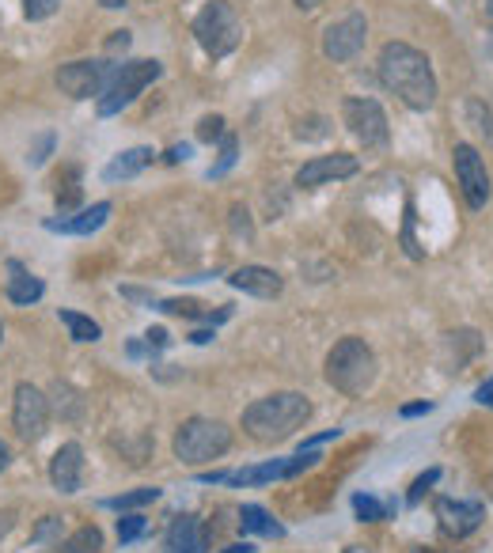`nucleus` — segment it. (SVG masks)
<instances>
[{
  "label": "nucleus",
  "mask_w": 493,
  "mask_h": 553,
  "mask_svg": "<svg viewBox=\"0 0 493 553\" xmlns=\"http://www.w3.org/2000/svg\"><path fill=\"white\" fill-rule=\"evenodd\" d=\"M380 84L399 95L410 110H429L437 103V76L429 57L410 42H387L380 50Z\"/></svg>",
  "instance_id": "f257e3e1"
},
{
  "label": "nucleus",
  "mask_w": 493,
  "mask_h": 553,
  "mask_svg": "<svg viewBox=\"0 0 493 553\" xmlns=\"http://www.w3.org/2000/svg\"><path fill=\"white\" fill-rule=\"evenodd\" d=\"M311 402L300 391H277L243 410V432L258 444H281L308 425Z\"/></svg>",
  "instance_id": "f03ea898"
},
{
  "label": "nucleus",
  "mask_w": 493,
  "mask_h": 553,
  "mask_svg": "<svg viewBox=\"0 0 493 553\" xmlns=\"http://www.w3.org/2000/svg\"><path fill=\"white\" fill-rule=\"evenodd\" d=\"M376 375V353L365 345V338H342L327 353V383L349 398H361L376 383Z\"/></svg>",
  "instance_id": "7ed1b4c3"
},
{
  "label": "nucleus",
  "mask_w": 493,
  "mask_h": 553,
  "mask_svg": "<svg viewBox=\"0 0 493 553\" xmlns=\"http://www.w3.org/2000/svg\"><path fill=\"white\" fill-rule=\"evenodd\" d=\"M175 459L186 466H205L220 459V455H228V447H232V429L217 421V417H190L179 425L175 432Z\"/></svg>",
  "instance_id": "20e7f679"
},
{
  "label": "nucleus",
  "mask_w": 493,
  "mask_h": 553,
  "mask_svg": "<svg viewBox=\"0 0 493 553\" xmlns=\"http://www.w3.org/2000/svg\"><path fill=\"white\" fill-rule=\"evenodd\" d=\"M194 38L209 57H228L243 42V19L228 0H205L194 16Z\"/></svg>",
  "instance_id": "39448f33"
},
{
  "label": "nucleus",
  "mask_w": 493,
  "mask_h": 553,
  "mask_svg": "<svg viewBox=\"0 0 493 553\" xmlns=\"http://www.w3.org/2000/svg\"><path fill=\"white\" fill-rule=\"evenodd\" d=\"M160 72H164V65H160V61H148V57L145 61H122V65L114 69V76H110V84L103 88V95L95 99V110H99L103 118L126 110L148 84L160 80Z\"/></svg>",
  "instance_id": "423d86ee"
},
{
  "label": "nucleus",
  "mask_w": 493,
  "mask_h": 553,
  "mask_svg": "<svg viewBox=\"0 0 493 553\" xmlns=\"http://www.w3.org/2000/svg\"><path fill=\"white\" fill-rule=\"evenodd\" d=\"M118 65H110L103 57H88V61H69L57 69V88L65 91L69 99H99L103 88L110 84Z\"/></svg>",
  "instance_id": "0eeeda50"
},
{
  "label": "nucleus",
  "mask_w": 493,
  "mask_h": 553,
  "mask_svg": "<svg viewBox=\"0 0 493 553\" xmlns=\"http://www.w3.org/2000/svg\"><path fill=\"white\" fill-rule=\"evenodd\" d=\"M46 425H50V398L38 391L35 383H19L16 398H12V429H16V436L35 444L46 436Z\"/></svg>",
  "instance_id": "6e6552de"
},
{
  "label": "nucleus",
  "mask_w": 493,
  "mask_h": 553,
  "mask_svg": "<svg viewBox=\"0 0 493 553\" xmlns=\"http://www.w3.org/2000/svg\"><path fill=\"white\" fill-rule=\"evenodd\" d=\"M342 118H346L349 133L365 148H384L391 141V129H387V114L376 99H346L342 107Z\"/></svg>",
  "instance_id": "1a4fd4ad"
},
{
  "label": "nucleus",
  "mask_w": 493,
  "mask_h": 553,
  "mask_svg": "<svg viewBox=\"0 0 493 553\" xmlns=\"http://www.w3.org/2000/svg\"><path fill=\"white\" fill-rule=\"evenodd\" d=\"M452 167H456V182L467 205L471 209H482L490 201V171H486V160L478 156V148L471 144H456L452 148Z\"/></svg>",
  "instance_id": "9d476101"
},
{
  "label": "nucleus",
  "mask_w": 493,
  "mask_h": 553,
  "mask_svg": "<svg viewBox=\"0 0 493 553\" xmlns=\"http://www.w3.org/2000/svg\"><path fill=\"white\" fill-rule=\"evenodd\" d=\"M365 38H368V23L361 12H349L346 19L330 23L327 35H323V54L330 61H353V57L365 50Z\"/></svg>",
  "instance_id": "9b49d317"
},
{
  "label": "nucleus",
  "mask_w": 493,
  "mask_h": 553,
  "mask_svg": "<svg viewBox=\"0 0 493 553\" xmlns=\"http://www.w3.org/2000/svg\"><path fill=\"white\" fill-rule=\"evenodd\" d=\"M437 519H440V531H444V535L467 538L471 531L482 527V519H486V504H482V500L440 497L437 500Z\"/></svg>",
  "instance_id": "f8f14e48"
},
{
  "label": "nucleus",
  "mask_w": 493,
  "mask_h": 553,
  "mask_svg": "<svg viewBox=\"0 0 493 553\" xmlns=\"http://www.w3.org/2000/svg\"><path fill=\"white\" fill-rule=\"evenodd\" d=\"M357 156H349V152H334V156H315L308 160L300 171H296V186H304V190H315V186H327V182H338V179H349V175H357Z\"/></svg>",
  "instance_id": "ddd939ff"
},
{
  "label": "nucleus",
  "mask_w": 493,
  "mask_h": 553,
  "mask_svg": "<svg viewBox=\"0 0 493 553\" xmlns=\"http://www.w3.org/2000/svg\"><path fill=\"white\" fill-rule=\"evenodd\" d=\"M277 478H293V459H270V463L243 466V470H213V474H201V482L209 485H266Z\"/></svg>",
  "instance_id": "4468645a"
},
{
  "label": "nucleus",
  "mask_w": 493,
  "mask_h": 553,
  "mask_svg": "<svg viewBox=\"0 0 493 553\" xmlns=\"http://www.w3.org/2000/svg\"><path fill=\"white\" fill-rule=\"evenodd\" d=\"M50 482L57 493H80L84 482V447L80 444H61L50 459Z\"/></svg>",
  "instance_id": "2eb2a0df"
},
{
  "label": "nucleus",
  "mask_w": 493,
  "mask_h": 553,
  "mask_svg": "<svg viewBox=\"0 0 493 553\" xmlns=\"http://www.w3.org/2000/svg\"><path fill=\"white\" fill-rule=\"evenodd\" d=\"M209 550V531L201 527L198 516H175L167 527L164 553H205Z\"/></svg>",
  "instance_id": "dca6fc26"
},
{
  "label": "nucleus",
  "mask_w": 493,
  "mask_h": 553,
  "mask_svg": "<svg viewBox=\"0 0 493 553\" xmlns=\"http://www.w3.org/2000/svg\"><path fill=\"white\" fill-rule=\"evenodd\" d=\"M228 285L236 288V292L258 296V300H274V296H281L285 281H281V273H274V269H266V266H239L236 273L228 277Z\"/></svg>",
  "instance_id": "f3484780"
},
{
  "label": "nucleus",
  "mask_w": 493,
  "mask_h": 553,
  "mask_svg": "<svg viewBox=\"0 0 493 553\" xmlns=\"http://www.w3.org/2000/svg\"><path fill=\"white\" fill-rule=\"evenodd\" d=\"M110 216V201H95L88 209H80L76 216H61V220H46L50 232H65V235H92L107 224Z\"/></svg>",
  "instance_id": "a211bd4d"
},
{
  "label": "nucleus",
  "mask_w": 493,
  "mask_h": 553,
  "mask_svg": "<svg viewBox=\"0 0 493 553\" xmlns=\"http://www.w3.org/2000/svg\"><path fill=\"white\" fill-rule=\"evenodd\" d=\"M152 156H156V152H152V148H145V144H141V148H126V152H118V156H114V160L103 167V179H107V182L133 179V175H141L148 163H152Z\"/></svg>",
  "instance_id": "6ab92c4d"
},
{
  "label": "nucleus",
  "mask_w": 493,
  "mask_h": 553,
  "mask_svg": "<svg viewBox=\"0 0 493 553\" xmlns=\"http://www.w3.org/2000/svg\"><path fill=\"white\" fill-rule=\"evenodd\" d=\"M8 300L19 307H31L35 300H42V292H46V285L38 281V277H31L27 273V266L23 262H8Z\"/></svg>",
  "instance_id": "aec40b11"
},
{
  "label": "nucleus",
  "mask_w": 493,
  "mask_h": 553,
  "mask_svg": "<svg viewBox=\"0 0 493 553\" xmlns=\"http://www.w3.org/2000/svg\"><path fill=\"white\" fill-rule=\"evenodd\" d=\"M239 527H243L247 535L285 538V527H281L266 508H258V504H243V508H239Z\"/></svg>",
  "instance_id": "412c9836"
},
{
  "label": "nucleus",
  "mask_w": 493,
  "mask_h": 553,
  "mask_svg": "<svg viewBox=\"0 0 493 553\" xmlns=\"http://www.w3.org/2000/svg\"><path fill=\"white\" fill-rule=\"evenodd\" d=\"M46 398H50V413L65 417V421H76V417L84 413V398H80V391H73V387H69V383H61V379L50 387Z\"/></svg>",
  "instance_id": "4be33fe9"
},
{
  "label": "nucleus",
  "mask_w": 493,
  "mask_h": 553,
  "mask_svg": "<svg viewBox=\"0 0 493 553\" xmlns=\"http://www.w3.org/2000/svg\"><path fill=\"white\" fill-rule=\"evenodd\" d=\"M99 550H103V531L92 527V523L73 531L65 542H57V553H99Z\"/></svg>",
  "instance_id": "5701e85b"
},
{
  "label": "nucleus",
  "mask_w": 493,
  "mask_h": 553,
  "mask_svg": "<svg viewBox=\"0 0 493 553\" xmlns=\"http://www.w3.org/2000/svg\"><path fill=\"white\" fill-rule=\"evenodd\" d=\"M61 322H65V330H69V338L73 341H99L103 338V326L88 315H80V311H69V307H61Z\"/></svg>",
  "instance_id": "b1692460"
},
{
  "label": "nucleus",
  "mask_w": 493,
  "mask_h": 553,
  "mask_svg": "<svg viewBox=\"0 0 493 553\" xmlns=\"http://www.w3.org/2000/svg\"><path fill=\"white\" fill-rule=\"evenodd\" d=\"M160 311H167V315H183V319H209V322L228 319V307H220L217 315H213V311H205V304H198V300H164Z\"/></svg>",
  "instance_id": "393cba45"
},
{
  "label": "nucleus",
  "mask_w": 493,
  "mask_h": 553,
  "mask_svg": "<svg viewBox=\"0 0 493 553\" xmlns=\"http://www.w3.org/2000/svg\"><path fill=\"white\" fill-rule=\"evenodd\" d=\"M156 500H160V489H156V485H145V489H133V493H122V497H110L107 508H114V512H137V508L156 504Z\"/></svg>",
  "instance_id": "a878e982"
},
{
  "label": "nucleus",
  "mask_w": 493,
  "mask_h": 553,
  "mask_svg": "<svg viewBox=\"0 0 493 553\" xmlns=\"http://www.w3.org/2000/svg\"><path fill=\"white\" fill-rule=\"evenodd\" d=\"M467 122L478 137H486V144L493 148V110L482 99H467Z\"/></svg>",
  "instance_id": "bb28decb"
},
{
  "label": "nucleus",
  "mask_w": 493,
  "mask_h": 553,
  "mask_svg": "<svg viewBox=\"0 0 493 553\" xmlns=\"http://www.w3.org/2000/svg\"><path fill=\"white\" fill-rule=\"evenodd\" d=\"M353 512H357L361 523H380V519H387V504H380V500L368 497V493H357L353 497Z\"/></svg>",
  "instance_id": "cd10ccee"
},
{
  "label": "nucleus",
  "mask_w": 493,
  "mask_h": 553,
  "mask_svg": "<svg viewBox=\"0 0 493 553\" xmlns=\"http://www.w3.org/2000/svg\"><path fill=\"white\" fill-rule=\"evenodd\" d=\"M61 542V516H42L31 531V546H57Z\"/></svg>",
  "instance_id": "c85d7f7f"
},
{
  "label": "nucleus",
  "mask_w": 493,
  "mask_h": 553,
  "mask_svg": "<svg viewBox=\"0 0 493 553\" xmlns=\"http://www.w3.org/2000/svg\"><path fill=\"white\" fill-rule=\"evenodd\" d=\"M148 531V519L141 516V512H129V516L118 519V542L122 546H129V542H137V538Z\"/></svg>",
  "instance_id": "c756f323"
},
{
  "label": "nucleus",
  "mask_w": 493,
  "mask_h": 553,
  "mask_svg": "<svg viewBox=\"0 0 493 553\" xmlns=\"http://www.w3.org/2000/svg\"><path fill=\"white\" fill-rule=\"evenodd\" d=\"M76 201H80V171L65 167V190H57V205H61V213H69Z\"/></svg>",
  "instance_id": "7c9ffc66"
},
{
  "label": "nucleus",
  "mask_w": 493,
  "mask_h": 553,
  "mask_svg": "<svg viewBox=\"0 0 493 553\" xmlns=\"http://www.w3.org/2000/svg\"><path fill=\"white\" fill-rule=\"evenodd\" d=\"M236 152H239V141L236 137H220V160H217V167L209 171V179H220L232 163H236Z\"/></svg>",
  "instance_id": "2f4dec72"
},
{
  "label": "nucleus",
  "mask_w": 493,
  "mask_h": 553,
  "mask_svg": "<svg viewBox=\"0 0 493 553\" xmlns=\"http://www.w3.org/2000/svg\"><path fill=\"white\" fill-rule=\"evenodd\" d=\"M220 137H224V118H220V114H205L198 122V141L213 144V141H220Z\"/></svg>",
  "instance_id": "473e14b6"
},
{
  "label": "nucleus",
  "mask_w": 493,
  "mask_h": 553,
  "mask_svg": "<svg viewBox=\"0 0 493 553\" xmlns=\"http://www.w3.org/2000/svg\"><path fill=\"white\" fill-rule=\"evenodd\" d=\"M61 8V0H23V16L27 19H50Z\"/></svg>",
  "instance_id": "72a5a7b5"
},
{
  "label": "nucleus",
  "mask_w": 493,
  "mask_h": 553,
  "mask_svg": "<svg viewBox=\"0 0 493 553\" xmlns=\"http://www.w3.org/2000/svg\"><path fill=\"white\" fill-rule=\"evenodd\" d=\"M437 478H440V470H425L418 482H414V489H410V504H418V500L425 497V489L437 485Z\"/></svg>",
  "instance_id": "f704fd0d"
},
{
  "label": "nucleus",
  "mask_w": 493,
  "mask_h": 553,
  "mask_svg": "<svg viewBox=\"0 0 493 553\" xmlns=\"http://www.w3.org/2000/svg\"><path fill=\"white\" fill-rule=\"evenodd\" d=\"M50 148H54V137H42V141L31 148V156H27V160L35 163V167H38V163H46V152H50Z\"/></svg>",
  "instance_id": "c9c22d12"
},
{
  "label": "nucleus",
  "mask_w": 493,
  "mask_h": 553,
  "mask_svg": "<svg viewBox=\"0 0 493 553\" xmlns=\"http://www.w3.org/2000/svg\"><path fill=\"white\" fill-rule=\"evenodd\" d=\"M145 345H148V349H164V345H167V330H164V326H152V330L145 334Z\"/></svg>",
  "instance_id": "e433bc0d"
},
{
  "label": "nucleus",
  "mask_w": 493,
  "mask_h": 553,
  "mask_svg": "<svg viewBox=\"0 0 493 553\" xmlns=\"http://www.w3.org/2000/svg\"><path fill=\"white\" fill-rule=\"evenodd\" d=\"M110 54H118V50H129V31H114V38L107 42Z\"/></svg>",
  "instance_id": "4c0bfd02"
},
{
  "label": "nucleus",
  "mask_w": 493,
  "mask_h": 553,
  "mask_svg": "<svg viewBox=\"0 0 493 553\" xmlns=\"http://www.w3.org/2000/svg\"><path fill=\"white\" fill-rule=\"evenodd\" d=\"M475 398H478V402H482V406H490V410H493V379H486V383L478 387Z\"/></svg>",
  "instance_id": "58836bf2"
},
{
  "label": "nucleus",
  "mask_w": 493,
  "mask_h": 553,
  "mask_svg": "<svg viewBox=\"0 0 493 553\" xmlns=\"http://www.w3.org/2000/svg\"><path fill=\"white\" fill-rule=\"evenodd\" d=\"M186 156H190V144H175V148H171V152H167V160H171V163L186 160Z\"/></svg>",
  "instance_id": "ea45409f"
},
{
  "label": "nucleus",
  "mask_w": 493,
  "mask_h": 553,
  "mask_svg": "<svg viewBox=\"0 0 493 553\" xmlns=\"http://www.w3.org/2000/svg\"><path fill=\"white\" fill-rule=\"evenodd\" d=\"M433 406L429 402H418V406H402V417H418V413H429Z\"/></svg>",
  "instance_id": "a19ab883"
},
{
  "label": "nucleus",
  "mask_w": 493,
  "mask_h": 553,
  "mask_svg": "<svg viewBox=\"0 0 493 553\" xmlns=\"http://www.w3.org/2000/svg\"><path fill=\"white\" fill-rule=\"evenodd\" d=\"M220 553H255V546H251V542H236V546H228V550H220Z\"/></svg>",
  "instance_id": "79ce46f5"
},
{
  "label": "nucleus",
  "mask_w": 493,
  "mask_h": 553,
  "mask_svg": "<svg viewBox=\"0 0 493 553\" xmlns=\"http://www.w3.org/2000/svg\"><path fill=\"white\" fill-rule=\"evenodd\" d=\"M323 0H296V8H304V12H315Z\"/></svg>",
  "instance_id": "37998d69"
},
{
  "label": "nucleus",
  "mask_w": 493,
  "mask_h": 553,
  "mask_svg": "<svg viewBox=\"0 0 493 553\" xmlns=\"http://www.w3.org/2000/svg\"><path fill=\"white\" fill-rule=\"evenodd\" d=\"M8 459H12V451H8V444H4V440H0V470H4V466H8Z\"/></svg>",
  "instance_id": "c03bdc74"
},
{
  "label": "nucleus",
  "mask_w": 493,
  "mask_h": 553,
  "mask_svg": "<svg viewBox=\"0 0 493 553\" xmlns=\"http://www.w3.org/2000/svg\"><path fill=\"white\" fill-rule=\"evenodd\" d=\"M209 338H213V330H198V334H194L190 341H194V345H205Z\"/></svg>",
  "instance_id": "a18cd8bd"
},
{
  "label": "nucleus",
  "mask_w": 493,
  "mask_h": 553,
  "mask_svg": "<svg viewBox=\"0 0 493 553\" xmlns=\"http://www.w3.org/2000/svg\"><path fill=\"white\" fill-rule=\"evenodd\" d=\"M103 8H126V0H99Z\"/></svg>",
  "instance_id": "49530a36"
},
{
  "label": "nucleus",
  "mask_w": 493,
  "mask_h": 553,
  "mask_svg": "<svg viewBox=\"0 0 493 553\" xmlns=\"http://www.w3.org/2000/svg\"><path fill=\"white\" fill-rule=\"evenodd\" d=\"M482 12H486V23H493V0H486V8H482Z\"/></svg>",
  "instance_id": "de8ad7c7"
},
{
  "label": "nucleus",
  "mask_w": 493,
  "mask_h": 553,
  "mask_svg": "<svg viewBox=\"0 0 493 553\" xmlns=\"http://www.w3.org/2000/svg\"><path fill=\"white\" fill-rule=\"evenodd\" d=\"M486 54H490V61H493V31L486 35Z\"/></svg>",
  "instance_id": "09e8293b"
},
{
  "label": "nucleus",
  "mask_w": 493,
  "mask_h": 553,
  "mask_svg": "<svg viewBox=\"0 0 493 553\" xmlns=\"http://www.w3.org/2000/svg\"><path fill=\"white\" fill-rule=\"evenodd\" d=\"M414 553H433V550H425V546H421V550H414Z\"/></svg>",
  "instance_id": "8fccbe9b"
},
{
  "label": "nucleus",
  "mask_w": 493,
  "mask_h": 553,
  "mask_svg": "<svg viewBox=\"0 0 493 553\" xmlns=\"http://www.w3.org/2000/svg\"><path fill=\"white\" fill-rule=\"evenodd\" d=\"M0 338H4V330H0Z\"/></svg>",
  "instance_id": "3c124183"
}]
</instances>
